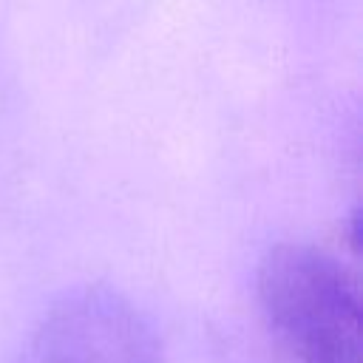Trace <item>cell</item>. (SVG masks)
I'll list each match as a JSON object with an SVG mask.
<instances>
[{
    "mask_svg": "<svg viewBox=\"0 0 363 363\" xmlns=\"http://www.w3.org/2000/svg\"><path fill=\"white\" fill-rule=\"evenodd\" d=\"M255 295L292 363H363L357 284L332 252L303 241L269 247Z\"/></svg>",
    "mask_w": 363,
    "mask_h": 363,
    "instance_id": "1",
    "label": "cell"
},
{
    "mask_svg": "<svg viewBox=\"0 0 363 363\" xmlns=\"http://www.w3.org/2000/svg\"><path fill=\"white\" fill-rule=\"evenodd\" d=\"M20 363H164L153 323L122 292L85 284L37 320Z\"/></svg>",
    "mask_w": 363,
    "mask_h": 363,
    "instance_id": "2",
    "label": "cell"
}]
</instances>
